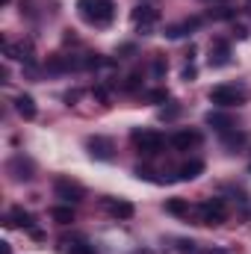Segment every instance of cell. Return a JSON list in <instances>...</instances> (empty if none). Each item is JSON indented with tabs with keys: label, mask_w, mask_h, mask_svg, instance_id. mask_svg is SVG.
Masks as SVG:
<instances>
[{
	"label": "cell",
	"mask_w": 251,
	"mask_h": 254,
	"mask_svg": "<svg viewBox=\"0 0 251 254\" xmlns=\"http://www.w3.org/2000/svg\"><path fill=\"white\" fill-rule=\"evenodd\" d=\"M77 9L95 27H107L116 18V3L113 0H77Z\"/></svg>",
	"instance_id": "6da1fadb"
},
{
	"label": "cell",
	"mask_w": 251,
	"mask_h": 254,
	"mask_svg": "<svg viewBox=\"0 0 251 254\" xmlns=\"http://www.w3.org/2000/svg\"><path fill=\"white\" fill-rule=\"evenodd\" d=\"M207 98L216 107H243L249 101V92L243 86H213Z\"/></svg>",
	"instance_id": "7a4b0ae2"
},
{
	"label": "cell",
	"mask_w": 251,
	"mask_h": 254,
	"mask_svg": "<svg viewBox=\"0 0 251 254\" xmlns=\"http://www.w3.org/2000/svg\"><path fill=\"white\" fill-rule=\"evenodd\" d=\"M130 139H133L136 151H139V154H145V157L160 154V151H163V145H166V139H163L157 130H133V133H130Z\"/></svg>",
	"instance_id": "3957f363"
},
{
	"label": "cell",
	"mask_w": 251,
	"mask_h": 254,
	"mask_svg": "<svg viewBox=\"0 0 251 254\" xmlns=\"http://www.w3.org/2000/svg\"><path fill=\"white\" fill-rule=\"evenodd\" d=\"M54 192H57V198H63L68 204H77V201L86 198V190L77 181H71V178H57L54 181Z\"/></svg>",
	"instance_id": "277c9868"
},
{
	"label": "cell",
	"mask_w": 251,
	"mask_h": 254,
	"mask_svg": "<svg viewBox=\"0 0 251 254\" xmlns=\"http://www.w3.org/2000/svg\"><path fill=\"white\" fill-rule=\"evenodd\" d=\"M86 148H89V154L95 157V160H101V163H110L116 154V145H113V139H107V136H89L86 139Z\"/></svg>",
	"instance_id": "5b68a950"
},
{
	"label": "cell",
	"mask_w": 251,
	"mask_h": 254,
	"mask_svg": "<svg viewBox=\"0 0 251 254\" xmlns=\"http://www.w3.org/2000/svg\"><path fill=\"white\" fill-rule=\"evenodd\" d=\"M207 63L210 68H225V65L231 63V42L228 39H213L210 42V57H207Z\"/></svg>",
	"instance_id": "8992f818"
},
{
	"label": "cell",
	"mask_w": 251,
	"mask_h": 254,
	"mask_svg": "<svg viewBox=\"0 0 251 254\" xmlns=\"http://www.w3.org/2000/svg\"><path fill=\"white\" fill-rule=\"evenodd\" d=\"M160 21V12L154 9V6H148V3H139L136 9H133V24L139 27V33H151V27Z\"/></svg>",
	"instance_id": "52a82bcc"
},
{
	"label": "cell",
	"mask_w": 251,
	"mask_h": 254,
	"mask_svg": "<svg viewBox=\"0 0 251 254\" xmlns=\"http://www.w3.org/2000/svg\"><path fill=\"white\" fill-rule=\"evenodd\" d=\"M225 216H228V210H225V204L219 198L201 204V225H222Z\"/></svg>",
	"instance_id": "ba28073f"
},
{
	"label": "cell",
	"mask_w": 251,
	"mask_h": 254,
	"mask_svg": "<svg viewBox=\"0 0 251 254\" xmlns=\"http://www.w3.org/2000/svg\"><path fill=\"white\" fill-rule=\"evenodd\" d=\"M9 172H12L15 181H33V160H27L24 154H18V157L9 160Z\"/></svg>",
	"instance_id": "9c48e42d"
},
{
	"label": "cell",
	"mask_w": 251,
	"mask_h": 254,
	"mask_svg": "<svg viewBox=\"0 0 251 254\" xmlns=\"http://www.w3.org/2000/svg\"><path fill=\"white\" fill-rule=\"evenodd\" d=\"M172 145H175L178 151L198 148V145H201V133H198V130H178V133L172 136Z\"/></svg>",
	"instance_id": "30bf717a"
},
{
	"label": "cell",
	"mask_w": 251,
	"mask_h": 254,
	"mask_svg": "<svg viewBox=\"0 0 251 254\" xmlns=\"http://www.w3.org/2000/svg\"><path fill=\"white\" fill-rule=\"evenodd\" d=\"M104 207H107L116 219H130V216L136 213V210H133V204L125 201V198H107V201H104Z\"/></svg>",
	"instance_id": "8fae6325"
},
{
	"label": "cell",
	"mask_w": 251,
	"mask_h": 254,
	"mask_svg": "<svg viewBox=\"0 0 251 254\" xmlns=\"http://www.w3.org/2000/svg\"><path fill=\"white\" fill-rule=\"evenodd\" d=\"M15 110H18V116L27 119V122L36 119V101H33L30 95H18V98H15Z\"/></svg>",
	"instance_id": "7c38bea8"
},
{
	"label": "cell",
	"mask_w": 251,
	"mask_h": 254,
	"mask_svg": "<svg viewBox=\"0 0 251 254\" xmlns=\"http://www.w3.org/2000/svg\"><path fill=\"white\" fill-rule=\"evenodd\" d=\"M198 24H201L198 18H189V21H181V24H172V27L166 30V36H169V39H181V36L192 33V30H195Z\"/></svg>",
	"instance_id": "4fadbf2b"
},
{
	"label": "cell",
	"mask_w": 251,
	"mask_h": 254,
	"mask_svg": "<svg viewBox=\"0 0 251 254\" xmlns=\"http://www.w3.org/2000/svg\"><path fill=\"white\" fill-rule=\"evenodd\" d=\"M201 172H204V163H201V160H189V163H184V166L178 169V178H181V181H195Z\"/></svg>",
	"instance_id": "5bb4252c"
},
{
	"label": "cell",
	"mask_w": 251,
	"mask_h": 254,
	"mask_svg": "<svg viewBox=\"0 0 251 254\" xmlns=\"http://www.w3.org/2000/svg\"><path fill=\"white\" fill-rule=\"evenodd\" d=\"M166 213H172V216H187L189 201L187 198H169V201H166Z\"/></svg>",
	"instance_id": "9a60e30c"
},
{
	"label": "cell",
	"mask_w": 251,
	"mask_h": 254,
	"mask_svg": "<svg viewBox=\"0 0 251 254\" xmlns=\"http://www.w3.org/2000/svg\"><path fill=\"white\" fill-rule=\"evenodd\" d=\"M6 225H24V228H30L33 225V216L27 213V210H21V207H12V213H9V222Z\"/></svg>",
	"instance_id": "2e32d148"
},
{
	"label": "cell",
	"mask_w": 251,
	"mask_h": 254,
	"mask_svg": "<svg viewBox=\"0 0 251 254\" xmlns=\"http://www.w3.org/2000/svg\"><path fill=\"white\" fill-rule=\"evenodd\" d=\"M207 125H213L216 130L225 133V130L234 127V122H231V116H225V113H210V116H207Z\"/></svg>",
	"instance_id": "e0dca14e"
},
{
	"label": "cell",
	"mask_w": 251,
	"mask_h": 254,
	"mask_svg": "<svg viewBox=\"0 0 251 254\" xmlns=\"http://www.w3.org/2000/svg\"><path fill=\"white\" fill-rule=\"evenodd\" d=\"M222 139H225V145H228V148H240V145H246V139H249V136H246V133H237V130H225V133H222Z\"/></svg>",
	"instance_id": "ac0fdd59"
},
{
	"label": "cell",
	"mask_w": 251,
	"mask_h": 254,
	"mask_svg": "<svg viewBox=\"0 0 251 254\" xmlns=\"http://www.w3.org/2000/svg\"><path fill=\"white\" fill-rule=\"evenodd\" d=\"M51 216H54L60 225H71V222H74V210H71V207H54Z\"/></svg>",
	"instance_id": "d6986e66"
},
{
	"label": "cell",
	"mask_w": 251,
	"mask_h": 254,
	"mask_svg": "<svg viewBox=\"0 0 251 254\" xmlns=\"http://www.w3.org/2000/svg\"><path fill=\"white\" fill-rule=\"evenodd\" d=\"M145 98L151 104H163V101H169V92L166 89H151V92H145Z\"/></svg>",
	"instance_id": "ffe728a7"
},
{
	"label": "cell",
	"mask_w": 251,
	"mask_h": 254,
	"mask_svg": "<svg viewBox=\"0 0 251 254\" xmlns=\"http://www.w3.org/2000/svg\"><path fill=\"white\" fill-rule=\"evenodd\" d=\"M65 254H98V252H95L92 246H86V243H71Z\"/></svg>",
	"instance_id": "44dd1931"
},
{
	"label": "cell",
	"mask_w": 251,
	"mask_h": 254,
	"mask_svg": "<svg viewBox=\"0 0 251 254\" xmlns=\"http://www.w3.org/2000/svg\"><path fill=\"white\" fill-rule=\"evenodd\" d=\"M178 116H181V107H178V104H172V107H166V110L160 113L163 122H172V119H178Z\"/></svg>",
	"instance_id": "7402d4cb"
},
{
	"label": "cell",
	"mask_w": 251,
	"mask_h": 254,
	"mask_svg": "<svg viewBox=\"0 0 251 254\" xmlns=\"http://www.w3.org/2000/svg\"><path fill=\"white\" fill-rule=\"evenodd\" d=\"M166 68H169V65H166V60H163V54H157V57H154V74H157V77H163V74H166Z\"/></svg>",
	"instance_id": "603a6c76"
},
{
	"label": "cell",
	"mask_w": 251,
	"mask_h": 254,
	"mask_svg": "<svg viewBox=\"0 0 251 254\" xmlns=\"http://www.w3.org/2000/svg\"><path fill=\"white\" fill-rule=\"evenodd\" d=\"M178 249H181V252H184V254H195V252H198L192 240H181V243H178Z\"/></svg>",
	"instance_id": "cb8c5ba5"
},
{
	"label": "cell",
	"mask_w": 251,
	"mask_h": 254,
	"mask_svg": "<svg viewBox=\"0 0 251 254\" xmlns=\"http://www.w3.org/2000/svg\"><path fill=\"white\" fill-rule=\"evenodd\" d=\"M136 86H139V74H130V77H127V83H125V89H127V92H133Z\"/></svg>",
	"instance_id": "d4e9b609"
},
{
	"label": "cell",
	"mask_w": 251,
	"mask_h": 254,
	"mask_svg": "<svg viewBox=\"0 0 251 254\" xmlns=\"http://www.w3.org/2000/svg\"><path fill=\"white\" fill-rule=\"evenodd\" d=\"M195 74H198V71H195V65L189 63L187 68H184V80H195Z\"/></svg>",
	"instance_id": "484cf974"
},
{
	"label": "cell",
	"mask_w": 251,
	"mask_h": 254,
	"mask_svg": "<svg viewBox=\"0 0 251 254\" xmlns=\"http://www.w3.org/2000/svg\"><path fill=\"white\" fill-rule=\"evenodd\" d=\"M216 18H234V12H231V9H219Z\"/></svg>",
	"instance_id": "4316f807"
},
{
	"label": "cell",
	"mask_w": 251,
	"mask_h": 254,
	"mask_svg": "<svg viewBox=\"0 0 251 254\" xmlns=\"http://www.w3.org/2000/svg\"><path fill=\"white\" fill-rule=\"evenodd\" d=\"M77 98H80V92H68V95H65V101H68V104H74Z\"/></svg>",
	"instance_id": "83f0119b"
},
{
	"label": "cell",
	"mask_w": 251,
	"mask_h": 254,
	"mask_svg": "<svg viewBox=\"0 0 251 254\" xmlns=\"http://www.w3.org/2000/svg\"><path fill=\"white\" fill-rule=\"evenodd\" d=\"M204 254H231V252H225V249H207Z\"/></svg>",
	"instance_id": "f1b7e54d"
},
{
	"label": "cell",
	"mask_w": 251,
	"mask_h": 254,
	"mask_svg": "<svg viewBox=\"0 0 251 254\" xmlns=\"http://www.w3.org/2000/svg\"><path fill=\"white\" fill-rule=\"evenodd\" d=\"M0 254H12V249H9V243H3V249H0Z\"/></svg>",
	"instance_id": "f546056e"
},
{
	"label": "cell",
	"mask_w": 251,
	"mask_h": 254,
	"mask_svg": "<svg viewBox=\"0 0 251 254\" xmlns=\"http://www.w3.org/2000/svg\"><path fill=\"white\" fill-rule=\"evenodd\" d=\"M249 172H251V166H249Z\"/></svg>",
	"instance_id": "4dcf8cb0"
}]
</instances>
